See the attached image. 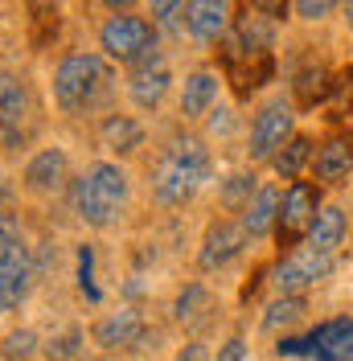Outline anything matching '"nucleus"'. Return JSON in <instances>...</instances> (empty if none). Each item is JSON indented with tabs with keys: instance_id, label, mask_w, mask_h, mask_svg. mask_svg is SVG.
I'll list each match as a JSON object with an SVG mask.
<instances>
[{
	"instance_id": "a211bd4d",
	"label": "nucleus",
	"mask_w": 353,
	"mask_h": 361,
	"mask_svg": "<svg viewBox=\"0 0 353 361\" xmlns=\"http://www.w3.org/2000/svg\"><path fill=\"white\" fill-rule=\"evenodd\" d=\"M99 140L111 152H136L144 144V128L136 123L132 115H107L103 128H99Z\"/></svg>"
},
{
	"instance_id": "423d86ee",
	"label": "nucleus",
	"mask_w": 353,
	"mask_h": 361,
	"mask_svg": "<svg viewBox=\"0 0 353 361\" xmlns=\"http://www.w3.org/2000/svg\"><path fill=\"white\" fill-rule=\"evenodd\" d=\"M287 140H292V107L275 99L251 123V160H275Z\"/></svg>"
},
{
	"instance_id": "f3484780",
	"label": "nucleus",
	"mask_w": 353,
	"mask_h": 361,
	"mask_svg": "<svg viewBox=\"0 0 353 361\" xmlns=\"http://www.w3.org/2000/svg\"><path fill=\"white\" fill-rule=\"evenodd\" d=\"M271 37H275L271 17H263V13H243L234 21V37L230 42L239 45V49H246V54H267L271 49Z\"/></svg>"
},
{
	"instance_id": "9d476101",
	"label": "nucleus",
	"mask_w": 353,
	"mask_h": 361,
	"mask_svg": "<svg viewBox=\"0 0 353 361\" xmlns=\"http://www.w3.org/2000/svg\"><path fill=\"white\" fill-rule=\"evenodd\" d=\"M70 180V160L62 148H42L37 157L25 164V185L33 193H58Z\"/></svg>"
},
{
	"instance_id": "f704fd0d",
	"label": "nucleus",
	"mask_w": 353,
	"mask_h": 361,
	"mask_svg": "<svg viewBox=\"0 0 353 361\" xmlns=\"http://www.w3.org/2000/svg\"><path fill=\"white\" fill-rule=\"evenodd\" d=\"M243 353H246L243 337H230V341H226V349L218 353V361H243Z\"/></svg>"
},
{
	"instance_id": "7ed1b4c3",
	"label": "nucleus",
	"mask_w": 353,
	"mask_h": 361,
	"mask_svg": "<svg viewBox=\"0 0 353 361\" xmlns=\"http://www.w3.org/2000/svg\"><path fill=\"white\" fill-rule=\"evenodd\" d=\"M111 90V66L99 54H70L54 70V99L66 115L95 111Z\"/></svg>"
},
{
	"instance_id": "ddd939ff",
	"label": "nucleus",
	"mask_w": 353,
	"mask_h": 361,
	"mask_svg": "<svg viewBox=\"0 0 353 361\" xmlns=\"http://www.w3.org/2000/svg\"><path fill=\"white\" fill-rule=\"evenodd\" d=\"M312 353L321 361H353V320H333L312 333Z\"/></svg>"
},
{
	"instance_id": "4c0bfd02",
	"label": "nucleus",
	"mask_w": 353,
	"mask_h": 361,
	"mask_svg": "<svg viewBox=\"0 0 353 361\" xmlns=\"http://www.w3.org/2000/svg\"><path fill=\"white\" fill-rule=\"evenodd\" d=\"M218 128H222V132H230V111H218V115H214V132H218Z\"/></svg>"
},
{
	"instance_id": "393cba45",
	"label": "nucleus",
	"mask_w": 353,
	"mask_h": 361,
	"mask_svg": "<svg viewBox=\"0 0 353 361\" xmlns=\"http://www.w3.org/2000/svg\"><path fill=\"white\" fill-rule=\"evenodd\" d=\"M300 316H304V300H300V295H280V300L267 308L263 329L267 333H280V329H287V324H296Z\"/></svg>"
},
{
	"instance_id": "412c9836",
	"label": "nucleus",
	"mask_w": 353,
	"mask_h": 361,
	"mask_svg": "<svg viewBox=\"0 0 353 361\" xmlns=\"http://www.w3.org/2000/svg\"><path fill=\"white\" fill-rule=\"evenodd\" d=\"M29 283H33V263H17V267L0 271V316H8L29 295Z\"/></svg>"
},
{
	"instance_id": "c756f323",
	"label": "nucleus",
	"mask_w": 353,
	"mask_h": 361,
	"mask_svg": "<svg viewBox=\"0 0 353 361\" xmlns=\"http://www.w3.org/2000/svg\"><path fill=\"white\" fill-rule=\"evenodd\" d=\"M54 361H78V353H83V333L78 329H70V333H62L58 341H49V349H45Z\"/></svg>"
},
{
	"instance_id": "a878e982",
	"label": "nucleus",
	"mask_w": 353,
	"mask_h": 361,
	"mask_svg": "<svg viewBox=\"0 0 353 361\" xmlns=\"http://www.w3.org/2000/svg\"><path fill=\"white\" fill-rule=\"evenodd\" d=\"M205 308H210V292H205L201 283H189L185 292L176 295V304H173V312H176V320H181V324H193Z\"/></svg>"
},
{
	"instance_id": "b1692460",
	"label": "nucleus",
	"mask_w": 353,
	"mask_h": 361,
	"mask_svg": "<svg viewBox=\"0 0 353 361\" xmlns=\"http://www.w3.org/2000/svg\"><path fill=\"white\" fill-rule=\"evenodd\" d=\"M329 87L333 82H329V74H325L321 66L300 70V74H296V103H300V107H316V99H325Z\"/></svg>"
},
{
	"instance_id": "dca6fc26",
	"label": "nucleus",
	"mask_w": 353,
	"mask_h": 361,
	"mask_svg": "<svg viewBox=\"0 0 353 361\" xmlns=\"http://www.w3.org/2000/svg\"><path fill=\"white\" fill-rule=\"evenodd\" d=\"M169 70L164 66H152V70H132V82H128V90H132V103L136 107H144V111H152V107H160L164 103V94H169Z\"/></svg>"
},
{
	"instance_id": "aec40b11",
	"label": "nucleus",
	"mask_w": 353,
	"mask_h": 361,
	"mask_svg": "<svg viewBox=\"0 0 353 361\" xmlns=\"http://www.w3.org/2000/svg\"><path fill=\"white\" fill-rule=\"evenodd\" d=\"M353 173V144L345 140H329L321 152H316V177L337 185V180H345Z\"/></svg>"
},
{
	"instance_id": "1a4fd4ad",
	"label": "nucleus",
	"mask_w": 353,
	"mask_h": 361,
	"mask_svg": "<svg viewBox=\"0 0 353 361\" xmlns=\"http://www.w3.org/2000/svg\"><path fill=\"white\" fill-rule=\"evenodd\" d=\"M33 111V99L17 74H0V132L8 144L25 140V119Z\"/></svg>"
},
{
	"instance_id": "f257e3e1",
	"label": "nucleus",
	"mask_w": 353,
	"mask_h": 361,
	"mask_svg": "<svg viewBox=\"0 0 353 361\" xmlns=\"http://www.w3.org/2000/svg\"><path fill=\"white\" fill-rule=\"evenodd\" d=\"M210 180V148L198 135H173L164 157L156 160L152 197L160 205H185Z\"/></svg>"
},
{
	"instance_id": "6ab92c4d",
	"label": "nucleus",
	"mask_w": 353,
	"mask_h": 361,
	"mask_svg": "<svg viewBox=\"0 0 353 361\" xmlns=\"http://www.w3.org/2000/svg\"><path fill=\"white\" fill-rule=\"evenodd\" d=\"M341 238H345V214L329 205V209H321L316 214V222L309 230V250H321V255H333V250L341 247Z\"/></svg>"
},
{
	"instance_id": "7c9ffc66",
	"label": "nucleus",
	"mask_w": 353,
	"mask_h": 361,
	"mask_svg": "<svg viewBox=\"0 0 353 361\" xmlns=\"http://www.w3.org/2000/svg\"><path fill=\"white\" fill-rule=\"evenodd\" d=\"M181 13H185V0H152V17H156V25H164V29H173Z\"/></svg>"
},
{
	"instance_id": "4468645a",
	"label": "nucleus",
	"mask_w": 353,
	"mask_h": 361,
	"mask_svg": "<svg viewBox=\"0 0 353 361\" xmlns=\"http://www.w3.org/2000/svg\"><path fill=\"white\" fill-rule=\"evenodd\" d=\"M275 222H280V193L271 185H263L251 197V205L243 209V230H246V238H263V234H271Z\"/></svg>"
},
{
	"instance_id": "e433bc0d",
	"label": "nucleus",
	"mask_w": 353,
	"mask_h": 361,
	"mask_svg": "<svg viewBox=\"0 0 353 361\" xmlns=\"http://www.w3.org/2000/svg\"><path fill=\"white\" fill-rule=\"evenodd\" d=\"M103 4H107L111 13H115V17H119V13H128V8H132L136 0H103Z\"/></svg>"
},
{
	"instance_id": "2eb2a0df",
	"label": "nucleus",
	"mask_w": 353,
	"mask_h": 361,
	"mask_svg": "<svg viewBox=\"0 0 353 361\" xmlns=\"http://www.w3.org/2000/svg\"><path fill=\"white\" fill-rule=\"evenodd\" d=\"M214 99H218V78H214L210 70H198V74L185 78V90H181V115H185V119H201V115L214 107Z\"/></svg>"
},
{
	"instance_id": "f8f14e48",
	"label": "nucleus",
	"mask_w": 353,
	"mask_h": 361,
	"mask_svg": "<svg viewBox=\"0 0 353 361\" xmlns=\"http://www.w3.org/2000/svg\"><path fill=\"white\" fill-rule=\"evenodd\" d=\"M140 337H144V320L132 308L111 312L95 324V345H103V349H124V345H136Z\"/></svg>"
},
{
	"instance_id": "473e14b6",
	"label": "nucleus",
	"mask_w": 353,
	"mask_h": 361,
	"mask_svg": "<svg viewBox=\"0 0 353 361\" xmlns=\"http://www.w3.org/2000/svg\"><path fill=\"white\" fill-rule=\"evenodd\" d=\"M329 94L341 103V107H349L353 103V70H341V74H337V82L329 87Z\"/></svg>"
},
{
	"instance_id": "4be33fe9",
	"label": "nucleus",
	"mask_w": 353,
	"mask_h": 361,
	"mask_svg": "<svg viewBox=\"0 0 353 361\" xmlns=\"http://www.w3.org/2000/svg\"><path fill=\"white\" fill-rule=\"evenodd\" d=\"M309 160H312V140H309V135H292L271 164H275V173H280V177L296 180L300 173H304V164H309Z\"/></svg>"
},
{
	"instance_id": "39448f33",
	"label": "nucleus",
	"mask_w": 353,
	"mask_h": 361,
	"mask_svg": "<svg viewBox=\"0 0 353 361\" xmlns=\"http://www.w3.org/2000/svg\"><path fill=\"white\" fill-rule=\"evenodd\" d=\"M316 214H321L316 189H312L309 180H292V189H287L284 202H280V222H275V230H280V247H296V243L312 230Z\"/></svg>"
},
{
	"instance_id": "ea45409f",
	"label": "nucleus",
	"mask_w": 353,
	"mask_h": 361,
	"mask_svg": "<svg viewBox=\"0 0 353 361\" xmlns=\"http://www.w3.org/2000/svg\"><path fill=\"white\" fill-rule=\"evenodd\" d=\"M345 21H349V29H353V0H345Z\"/></svg>"
},
{
	"instance_id": "bb28decb",
	"label": "nucleus",
	"mask_w": 353,
	"mask_h": 361,
	"mask_svg": "<svg viewBox=\"0 0 353 361\" xmlns=\"http://www.w3.org/2000/svg\"><path fill=\"white\" fill-rule=\"evenodd\" d=\"M255 193H259V189H255V177L239 173V177H230L222 185V205H226V209H246Z\"/></svg>"
},
{
	"instance_id": "5701e85b",
	"label": "nucleus",
	"mask_w": 353,
	"mask_h": 361,
	"mask_svg": "<svg viewBox=\"0 0 353 361\" xmlns=\"http://www.w3.org/2000/svg\"><path fill=\"white\" fill-rule=\"evenodd\" d=\"M17 263H29V250L21 243V226L13 222L8 214H0V271L17 267Z\"/></svg>"
},
{
	"instance_id": "72a5a7b5",
	"label": "nucleus",
	"mask_w": 353,
	"mask_h": 361,
	"mask_svg": "<svg viewBox=\"0 0 353 361\" xmlns=\"http://www.w3.org/2000/svg\"><path fill=\"white\" fill-rule=\"evenodd\" d=\"M251 8L263 13V17H271V21H280L287 13V0H251Z\"/></svg>"
},
{
	"instance_id": "20e7f679",
	"label": "nucleus",
	"mask_w": 353,
	"mask_h": 361,
	"mask_svg": "<svg viewBox=\"0 0 353 361\" xmlns=\"http://www.w3.org/2000/svg\"><path fill=\"white\" fill-rule=\"evenodd\" d=\"M99 45H103L107 58L132 66L140 54H148V49L156 45V25L144 21V17H128V13H119V17H111V21L99 29Z\"/></svg>"
},
{
	"instance_id": "9b49d317",
	"label": "nucleus",
	"mask_w": 353,
	"mask_h": 361,
	"mask_svg": "<svg viewBox=\"0 0 353 361\" xmlns=\"http://www.w3.org/2000/svg\"><path fill=\"white\" fill-rule=\"evenodd\" d=\"M230 25V0H189L185 8V29L198 42H218Z\"/></svg>"
},
{
	"instance_id": "cd10ccee",
	"label": "nucleus",
	"mask_w": 353,
	"mask_h": 361,
	"mask_svg": "<svg viewBox=\"0 0 353 361\" xmlns=\"http://www.w3.org/2000/svg\"><path fill=\"white\" fill-rule=\"evenodd\" d=\"M0 349H4V357L8 361H29L33 353H37V333H33V329H17V333L4 337Z\"/></svg>"
},
{
	"instance_id": "6e6552de",
	"label": "nucleus",
	"mask_w": 353,
	"mask_h": 361,
	"mask_svg": "<svg viewBox=\"0 0 353 361\" xmlns=\"http://www.w3.org/2000/svg\"><path fill=\"white\" fill-rule=\"evenodd\" d=\"M246 247V230L243 222H214L201 238V250H198V267L201 271H222L230 259H239V250Z\"/></svg>"
},
{
	"instance_id": "0eeeda50",
	"label": "nucleus",
	"mask_w": 353,
	"mask_h": 361,
	"mask_svg": "<svg viewBox=\"0 0 353 361\" xmlns=\"http://www.w3.org/2000/svg\"><path fill=\"white\" fill-rule=\"evenodd\" d=\"M329 271H333V255L300 250V255H287L284 263L275 267V288H280V295H300L304 288L321 283Z\"/></svg>"
},
{
	"instance_id": "c85d7f7f",
	"label": "nucleus",
	"mask_w": 353,
	"mask_h": 361,
	"mask_svg": "<svg viewBox=\"0 0 353 361\" xmlns=\"http://www.w3.org/2000/svg\"><path fill=\"white\" fill-rule=\"evenodd\" d=\"M33 42L37 45H49L54 37H58V8H49V4H42V0H33Z\"/></svg>"
},
{
	"instance_id": "f03ea898",
	"label": "nucleus",
	"mask_w": 353,
	"mask_h": 361,
	"mask_svg": "<svg viewBox=\"0 0 353 361\" xmlns=\"http://www.w3.org/2000/svg\"><path fill=\"white\" fill-rule=\"evenodd\" d=\"M70 197H74V214L83 222L95 226V230H107L124 214V205H128V173L119 164L99 160V164H90L87 173L74 180Z\"/></svg>"
},
{
	"instance_id": "58836bf2",
	"label": "nucleus",
	"mask_w": 353,
	"mask_h": 361,
	"mask_svg": "<svg viewBox=\"0 0 353 361\" xmlns=\"http://www.w3.org/2000/svg\"><path fill=\"white\" fill-rule=\"evenodd\" d=\"M8 202H13V189H8V185L0 180V205H8Z\"/></svg>"
},
{
	"instance_id": "2f4dec72",
	"label": "nucleus",
	"mask_w": 353,
	"mask_h": 361,
	"mask_svg": "<svg viewBox=\"0 0 353 361\" xmlns=\"http://www.w3.org/2000/svg\"><path fill=\"white\" fill-rule=\"evenodd\" d=\"M333 4H337V0H296V8H300L304 21H321V17H329Z\"/></svg>"
},
{
	"instance_id": "c9c22d12",
	"label": "nucleus",
	"mask_w": 353,
	"mask_h": 361,
	"mask_svg": "<svg viewBox=\"0 0 353 361\" xmlns=\"http://www.w3.org/2000/svg\"><path fill=\"white\" fill-rule=\"evenodd\" d=\"M205 357H210V353H205V345H189L176 361H205Z\"/></svg>"
}]
</instances>
